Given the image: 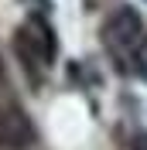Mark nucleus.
I'll return each mask as SVG.
<instances>
[{
    "label": "nucleus",
    "mask_w": 147,
    "mask_h": 150,
    "mask_svg": "<svg viewBox=\"0 0 147 150\" xmlns=\"http://www.w3.org/2000/svg\"><path fill=\"white\" fill-rule=\"evenodd\" d=\"M14 48H17V58L28 65L31 75H38V68H45L51 58H55V31L48 28L45 17H31L24 28H17L14 34Z\"/></svg>",
    "instance_id": "nucleus-1"
},
{
    "label": "nucleus",
    "mask_w": 147,
    "mask_h": 150,
    "mask_svg": "<svg viewBox=\"0 0 147 150\" xmlns=\"http://www.w3.org/2000/svg\"><path fill=\"white\" fill-rule=\"evenodd\" d=\"M38 143V130L31 116L21 106H4L0 109V147L7 150H28Z\"/></svg>",
    "instance_id": "nucleus-2"
},
{
    "label": "nucleus",
    "mask_w": 147,
    "mask_h": 150,
    "mask_svg": "<svg viewBox=\"0 0 147 150\" xmlns=\"http://www.w3.org/2000/svg\"><path fill=\"white\" fill-rule=\"evenodd\" d=\"M103 34H106V41H110L113 48H120V45H137L140 34H144V21H140V14H137L133 7H116V10L110 14V21H106Z\"/></svg>",
    "instance_id": "nucleus-3"
},
{
    "label": "nucleus",
    "mask_w": 147,
    "mask_h": 150,
    "mask_svg": "<svg viewBox=\"0 0 147 150\" xmlns=\"http://www.w3.org/2000/svg\"><path fill=\"white\" fill-rule=\"evenodd\" d=\"M133 65H137V72L147 79V38H140L137 48H133Z\"/></svg>",
    "instance_id": "nucleus-4"
},
{
    "label": "nucleus",
    "mask_w": 147,
    "mask_h": 150,
    "mask_svg": "<svg viewBox=\"0 0 147 150\" xmlns=\"http://www.w3.org/2000/svg\"><path fill=\"white\" fill-rule=\"evenodd\" d=\"M130 150H147V133H133V140H130Z\"/></svg>",
    "instance_id": "nucleus-5"
}]
</instances>
